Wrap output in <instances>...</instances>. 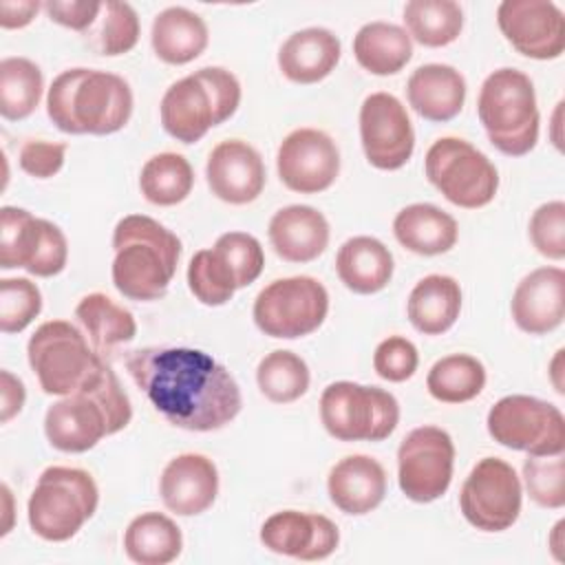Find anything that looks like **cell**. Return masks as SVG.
I'll return each mask as SVG.
<instances>
[{"instance_id":"1","label":"cell","mask_w":565,"mask_h":565,"mask_svg":"<svg viewBox=\"0 0 565 565\" xmlns=\"http://www.w3.org/2000/svg\"><path fill=\"white\" fill-rule=\"evenodd\" d=\"M126 369L154 411L177 428L218 430L241 413L234 375L201 349L143 347L126 355Z\"/></svg>"},{"instance_id":"2","label":"cell","mask_w":565,"mask_h":565,"mask_svg":"<svg viewBox=\"0 0 565 565\" xmlns=\"http://www.w3.org/2000/svg\"><path fill=\"white\" fill-rule=\"evenodd\" d=\"M46 115L68 135H113L132 115V90L115 73L66 68L49 86Z\"/></svg>"},{"instance_id":"3","label":"cell","mask_w":565,"mask_h":565,"mask_svg":"<svg viewBox=\"0 0 565 565\" xmlns=\"http://www.w3.org/2000/svg\"><path fill=\"white\" fill-rule=\"evenodd\" d=\"M113 285L128 300H157L168 291L181 258V241L146 214H128L113 230Z\"/></svg>"},{"instance_id":"4","label":"cell","mask_w":565,"mask_h":565,"mask_svg":"<svg viewBox=\"0 0 565 565\" xmlns=\"http://www.w3.org/2000/svg\"><path fill=\"white\" fill-rule=\"evenodd\" d=\"M132 419V406L110 364L84 391L51 404L44 415L49 444L62 452H86L106 435L124 430Z\"/></svg>"},{"instance_id":"5","label":"cell","mask_w":565,"mask_h":565,"mask_svg":"<svg viewBox=\"0 0 565 565\" xmlns=\"http://www.w3.org/2000/svg\"><path fill=\"white\" fill-rule=\"evenodd\" d=\"M241 104V82L223 66H203L174 84L161 97V126L181 141L196 143L205 132L227 121Z\"/></svg>"},{"instance_id":"6","label":"cell","mask_w":565,"mask_h":565,"mask_svg":"<svg viewBox=\"0 0 565 565\" xmlns=\"http://www.w3.org/2000/svg\"><path fill=\"white\" fill-rule=\"evenodd\" d=\"M477 115L490 143L508 154L523 157L539 141V106L532 79L519 68L492 71L477 97Z\"/></svg>"},{"instance_id":"7","label":"cell","mask_w":565,"mask_h":565,"mask_svg":"<svg viewBox=\"0 0 565 565\" xmlns=\"http://www.w3.org/2000/svg\"><path fill=\"white\" fill-rule=\"evenodd\" d=\"M26 355L40 388L60 397L88 388L106 364L88 338L66 320L40 324L29 338Z\"/></svg>"},{"instance_id":"8","label":"cell","mask_w":565,"mask_h":565,"mask_svg":"<svg viewBox=\"0 0 565 565\" xmlns=\"http://www.w3.org/2000/svg\"><path fill=\"white\" fill-rule=\"evenodd\" d=\"M97 505L99 490L86 470L51 466L38 477L26 503V519L33 534L62 543L82 530Z\"/></svg>"},{"instance_id":"9","label":"cell","mask_w":565,"mask_h":565,"mask_svg":"<svg viewBox=\"0 0 565 565\" xmlns=\"http://www.w3.org/2000/svg\"><path fill=\"white\" fill-rule=\"evenodd\" d=\"M320 419L338 441H382L399 422L393 393L358 382H331L320 395Z\"/></svg>"},{"instance_id":"10","label":"cell","mask_w":565,"mask_h":565,"mask_svg":"<svg viewBox=\"0 0 565 565\" xmlns=\"http://www.w3.org/2000/svg\"><path fill=\"white\" fill-rule=\"evenodd\" d=\"M424 170L444 199L457 207H483L499 190L494 163L470 141L459 137L437 139L426 152Z\"/></svg>"},{"instance_id":"11","label":"cell","mask_w":565,"mask_h":565,"mask_svg":"<svg viewBox=\"0 0 565 565\" xmlns=\"http://www.w3.org/2000/svg\"><path fill=\"white\" fill-rule=\"evenodd\" d=\"M329 313L327 287L313 276L271 280L254 300V322L271 338L296 340L313 333Z\"/></svg>"},{"instance_id":"12","label":"cell","mask_w":565,"mask_h":565,"mask_svg":"<svg viewBox=\"0 0 565 565\" xmlns=\"http://www.w3.org/2000/svg\"><path fill=\"white\" fill-rule=\"evenodd\" d=\"M490 437L527 455L565 452V417L552 402L532 395H505L488 411Z\"/></svg>"},{"instance_id":"13","label":"cell","mask_w":565,"mask_h":565,"mask_svg":"<svg viewBox=\"0 0 565 565\" xmlns=\"http://www.w3.org/2000/svg\"><path fill=\"white\" fill-rule=\"evenodd\" d=\"M68 243L64 232L33 216L29 210L4 205L0 210V267H22L33 276L51 278L66 267Z\"/></svg>"},{"instance_id":"14","label":"cell","mask_w":565,"mask_h":565,"mask_svg":"<svg viewBox=\"0 0 565 565\" xmlns=\"http://www.w3.org/2000/svg\"><path fill=\"white\" fill-rule=\"evenodd\" d=\"M523 486L516 470L499 459L483 457L475 463L459 492L463 519L481 532H503L521 514Z\"/></svg>"},{"instance_id":"15","label":"cell","mask_w":565,"mask_h":565,"mask_svg":"<svg viewBox=\"0 0 565 565\" xmlns=\"http://www.w3.org/2000/svg\"><path fill=\"white\" fill-rule=\"evenodd\" d=\"M452 466V437L439 426H417L397 448L399 490L415 503H430L450 488Z\"/></svg>"},{"instance_id":"16","label":"cell","mask_w":565,"mask_h":565,"mask_svg":"<svg viewBox=\"0 0 565 565\" xmlns=\"http://www.w3.org/2000/svg\"><path fill=\"white\" fill-rule=\"evenodd\" d=\"M360 141L377 170H399L415 150V130L404 104L391 93H371L360 106Z\"/></svg>"},{"instance_id":"17","label":"cell","mask_w":565,"mask_h":565,"mask_svg":"<svg viewBox=\"0 0 565 565\" xmlns=\"http://www.w3.org/2000/svg\"><path fill=\"white\" fill-rule=\"evenodd\" d=\"M278 177L285 188L300 194H316L333 185L340 174V150L318 128H296L278 146Z\"/></svg>"},{"instance_id":"18","label":"cell","mask_w":565,"mask_h":565,"mask_svg":"<svg viewBox=\"0 0 565 565\" xmlns=\"http://www.w3.org/2000/svg\"><path fill=\"white\" fill-rule=\"evenodd\" d=\"M497 24L525 57L556 60L565 51V15L550 0H503L497 7Z\"/></svg>"},{"instance_id":"19","label":"cell","mask_w":565,"mask_h":565,"mask_svg":"<svg viewBox=\"0 0 565 565\" xmlns=\"http://www.w3.org/2000/svg\"><path fill=\"white\" fill-rule=\"evenodd\" d=\"M260 543L274 554L298 561H322L335 552L340 530L324 514L282 510L265 519L260 525Z\"/></svg>"},{"instance_id":"20","label":"cell","mask_w":565,"mask_h":565,"mask_svg":"<svg viewBox=\"0 0 565 565\" xmlns=\"http://www.w3.org/2000/svg\"><path fill=\"white\" fill-rule=\"evenodd\" d=\"M212 194L230 205H245L265 188V163L260 152L241 139H227L212 148L205 163Z\"/></svg>"},{"instance_id":"21","label":"cell","mask_w":565,"mask_h":565,"mask_svg":"<svg viewBox=\"0 0 565 565\" xmlns=\"http://www.w3.org/2000/svg\"><path fill=\"white\" fill-rule=\"evenodd\" d=\"M510 311L514 324L530 335H543L561 327L565 318V271L561 267L532 269L519 280Z\"/></svg>"},{"instance_id":"22","label":"cell","mask_w":565,"mask_h":565,"mask_svg":"<svg viewBox=\"0 0 565 565\" xmlns=\"http://www.w3.org/2000/svg\"><path fill=\"white\" fill-rule=\"evenodd\" d=\"M163 505L179 516H196L212 508L218 494V470L199 452H183L170 459L159 479Z\"/></svg>"},{"instance_id":"23","label":"cell","mask_w":565,"mask_h":565,"mask_svg":"<svg viewBox=\"0 0 565 565\" xmlns=\"http://www.w3.org/2000/svg\"><path fill=\"white\" fill-rule=\"evenodd\" d=\"M327 492L340 512L362 516L384 501L386 472L369 455H349L329 470Z\"/></svg>"},{"instance_id":"24","label":"cell","mask_w":565,"mask_h":565,"mask_svg":"<svg viewBox=\"0 0 565 565\" xmlns=\"http://www.w3.org/2000/svg\"><path fill=\"white\" fill-rule=\"evenodd\" d=\"M274 252L287 263H311L329 245V221L311 205L280 207L267 227Z\"/></svg>"},{"instance_id":"25","label":"cell","mask_w":565,"mask_h":565,"mask_svg":"<svg viewBox=\"0 0 565 565\" xmlns=\"http://www.w3.org/2000/svg\"><path fill=\"white\" fill-rule=\"evenodd\" d=\"M411 108L428 121L455 119L466 102V77L450 64H422L406 82Z\"/></svg>"},{"instance_id":"26","label":"cell","mask_w":565,"mask_h":565,"mask_svg":"<svg viewBox=\"0 0 565 565\" xmlns=\"http://www.w3.org/2000/svg\"><path fill=\"white\" fill-rule=\"evenodd\" d=\"M340 38L324 26H307L291 33L278 49L280 73L296 84L322 82L340 62Z\"/></svg>"},{"instance_id":"27","label":"cell","mask_w":565,"mask_h":565,"mask_svg":"<svg viewBox=\"0 0 565 565\" xmlns=\"http://www.w3.org/2000/svg\"><path fill=\"white\" fill-rule=\"evenodd\" d=\"M393 254L375 236H353L335 254L340 282L353 294H377L393 278Z\"/></svg>"},{"instance_id":"28","label":"cell","mask_w":565,"mask_h":565,"mask_svg":"<svg viewBox=\"0 0 565 565\" xmlns=\"http://www.w3.org/2000/svg\"><path fill=\"white\" fill-rule=\"evenodd\" d=\"M393 234L402 247L419 256L446 254L455 247L457 221L433 203H411L393 218Z\"/></svg>"},{"instance_id":"29","label":"cell","mask_w":565,"mask_h":565,"mask_svg":"<svg viewBox=\"0 0 565 565\" xmlns=\"http://www.w3.org/2000/svg\"><path fill=\"white\" fill-rule=\"evenodd\" d=\"M150 42L161 62L181 66L196 60L207 49L210 33L199 13L185 7H168L154 15Z\"/></svg>"},{"instance_id":"30","label":"cell","mask_w":565,"mask_h":565,"mask_svg":"<svg viewBox=\"0 0 565 565\" xmlns=\"http://www.w3.org/2000/svg\"><path fill=\"white\" fill-rule=\"evenodd\" d=\"M461 287L452 276L428 274L408 294L406 313L424 335L446 333L459 318Z\"/></svg>"},{"instance_id":"31","label":"cell","mask_w":565,"mask_h":565,"mask_svg":"<svg viewBox=\"0 0 565 565\" xmlns=\"http://www.w3.org/2000/svg\"><path fill=\"white\" fill-rule=\"evenodd\" d=\"M353 55L358 64L373 75H395L413 57V40L406 29L373 20L358 29L353 38Z\"/></svg>"},{"instance_id":"32","label":"cell","mask_w":565,"mask_h":565,"mask_svg":"<svg viewBox=\"0 0 565 565\" xmlns=\"http://www.w3.org/2000/svg\"><path fill=\"white\" fill-rule=\"evenodd\" d=\"M183 550L179 525L161 512L135 516L124 532V552L139 565H168Z\"/></svg>"},{"instance_id":"33","label":"cell","mask_w":565,"mask_h":565,"mask_svg":"<svg viewBox=\"0 0 565 565\" xmlns=\"http://www.w3.org/2000/svg\"><path fill=\"white\" fill-rule=\"evenodd\" d=\"M75 318L84 327L97 353L126 344L137 335L135 316L102 291L86 294L75 307Z\"/></svg>"},{"instance_id":"34","label":"cell","mask_w":565,"mask_h":565,"mask_svg":"<svg viewBox=\"0 0 565 565\" xmlns=\"http://www.w3.org/2000/svg\"><path fill=\"white\" fill-rule=\"evenodd\" d=\"M404 24L411 40L439 49L459 38L463 11L455 0H411L404 4Z\"/></svg>"},{"instance_id":"35","label":"cell","mask_w":565,"mask_h":565,"mask_svg":"<svg viewBox=\"0 0 565 565\" xmlns=\"http://www.w3.org/2000/svg\"><path fill=\"white\" fill-rule=\"evenodd\" d=\"M486 386V366L468 353H452L437 360L428 375V393L444 404H463L475 399Z\"/></svg>"},{"instance_id":"36","label":"cell","mask_w":565,"mask_h":565,"mask_svg":"<svg viewBox=\"0 0 565 565\" xmlns=\"http://www.w3.org/2000/svg\"><path fill=\"white\" fill-rule=\"evenodd\" d=\"M194 185V170L179 152H159L150 157L139 174V190L152 205H177L188 199Z\"/></svg>"},{"instance_id":"37","label":"cell","mask_w":565,"mask_h":565,"mask_svg":"<svg viewBox=\"0 0 565 565\" xmlns=\"http://www.w3.org/2000/svg\"><path fill=\"white\" fill-rule=\"evenodd\" d=\"M42 88V71L29 57H4L0 62V115L4 119H26L38 108Z\"/></svg>"},{"instance_id":"38","label":"cell","mask_w":565,"mask_h":565,"mask_svg":"<svg viewBox=\"0 0 565 565\" xmlns=\"http://www.w3.org/2000/svg\"><path fill=\"white\" fill-rule=\"evenodd\" d=\"M307 362L287 349L267 353L256 366V382L260 393L274 404H289L300 399L309 388Z\"/></svg>"},{"instance_id":"39","label":"cell","mask_w":565,"mask_h":565,"mask_svg":"<svg viewBox=\"0 0 565 565\" xmlns=\"http://www.w3.org/2000/svg\"><path fill=\"white\" fill-rule=\"evenodd\" d=\"M90 44L102 55H124L139 40V18L132 4L119 0L102 2L99 18L88 29Z\"/></svg>"},{"instance_id":"40","label":"cell","mask_w":565,"mask_h":565,"mask_svg":"<svg viewBox=\"0 0 565 565\" xmlns=\"http://www.w3.org/2000/svg\"><path fill=\"white\" fill-rule=\"evenodd\" d=\"M188 287L192 296L207 307L225 305L238 289L230 267L221 260V256L214 249H199L190 258Z\"/></svg>"},{"instance_id":"41","label":"cell","mask_w":565,"mask_h":565,"mask_svg":"<svg viewBox=\"0 0 565 565\" xmlns=\"http://www.w3.org/2000/svg\"><path fill=\"white\" fill-rule=\"evenodd\" d=\"M523 483L530 499L547 510L565 505V459L558 455H527L523 461Z\"/></svg>"},{"instance_id":"42","label":"cell","mask_w":565,"mask_h":565,"mask_svg":"<svg viewBox=\"0 0 565 565\" xmlns=\"http://www.w3.org/2000/svg\"><path fill=\"white\" fill-rule=\"evenodd\" d=\"M42 311V294L29 278L0 280V331L20 333Z\"/></svg>"},{"instance_id":"43","label":"cell","mask_w":565,"mask_h":565,"mask_svg":"<svg viewBox=\"0 0 565 565\" xmlns=\"http://www.w3.org/2000/svg\"><path fill=\"white\" fill-rule=\"evenodd\" d=\"M212 249L230 267L238 289L252 285L265 267L263 245L256 236L247 232H225L216 238Z\"/></svg>"},{"instance_id":"44","label":"cell","mask_w":565,"mask_h":565,"mask_svg":"<svg viewBox=\"0 0 565 565\" xmlns=\"http://www.w3.org/2000/svg\"><path fill=\"white\" fill-rule=\"evenodd\" d=\"M527 234L534 249L541 256L550 260H563L565 258V203L547 201L539 205L530 216Z\"/></svg>"},{"instance_id":"45","label":"cell","mask_w":565,"mask_h":565,"mask_svg":"<svg viewBox=\"0 0 565 565\" xmlns=\"http://www.w3.org/2000/svg\"><path fill=\"white\" fill-rule=\"evenodd\" d=\"M419 364L417 347L404 335H388L375 347L373 369L386 382H406Z\"/></svg>"},{"instance_id":"46","label":"cell","mask_w":565,"mask_h":565,"mask_svg":"<svg viewBox=\"0 0 565 565\" xmlns=\"http://www.w3.org/2000/svg\"><path fill=\"white\" fill-rule=\"evenodd\" d=\"M68 146L64 141H46V139H31L20 148V168L35 177V179H49L55 177L66 159Z\"/></svg>"},{"instance_id":"47","label":"cell","mask_w":565,"mask_h":565,"mask_svg":"<svg viewBox=\"0 0 565 565\" xmlns=\"http://www.w3.org/2000/svg\"><path fill=\"white\" fill-rule=\"evenodd\" d=\"M46 15L73 31H86L95 24L102 11V2L95 0H46L42 4Z\"/></svg>"},{"instance_id":"48","label":"cell","mask_w":565,"mask_h":565,"mask_svg":"<svg viewBox=\"0 0 565 565\" xmlns=\"http://www.w3.org/2000/svg\"><path fill=\"white\" fill-rule=\"evenodd\" d=\"M26 399V391L20 377H15L11 371H0V424H7L13 419Z\"/></svg>"},{"instance_id":"49","label":"cell","mask_w":565,"mask_h":565,"mask_svg":"<svg viewBox=\"0 0 565 565\" xmlns=\"http://www.w3.org/2000/svg\"><path fill=\"white\" fill-rule=\"evenodd\" d=\"M38 0H2L0 2V26L2 29H22L33 22L40 11Z\"/></svg>"},{"instance_id":"50","label":"cell","mask_w":565,"mask_h":565,"mask_svg":"<svg viewBox=\"0 0 565 565\" xmlns=\"http://www.w3.org/2000/svg\"><path fill=\"white\" fill-rule=\"evenodd\" d=\"M563 349H558L556 351V355L552 358V362H550V380H552V384H554V388H556V393H565V386H563V380H561V371H563Z\"/></svg>"},{"instance_id":"51","label":"cell","mask_w":565,"mask_h":565,"mask_svg":"<svg viewBox=\"0 0 565 565\" xmlns=\"http://www.w3.org/2000/svg\"><path fill=\"white\" fill-rule=\"evenodd\" d=\"M0 490H2V503H4V514H7V521L2 525V536H4L11 530V503H13V497H11V490H9L7 483H2Z\"/></svg>"},{"instance_id":"52","label":"cell","mask_w":565,"mask_h":565,"mask_svg":"<svg viewBox=\"0 0 565 565\" xmlns=\"http://www.w3.org/2000/svg\"><path fill=\"white\" fill-rule=\"evenodd\" d=\"M563 527H565V521H558V523L554 525V530H552V536H550V547H552V554H554L558 561H563V558H561V554H558V550L563 547V543H561V539H558V534L563 532Z\"/></svg>"}]
</instances>
